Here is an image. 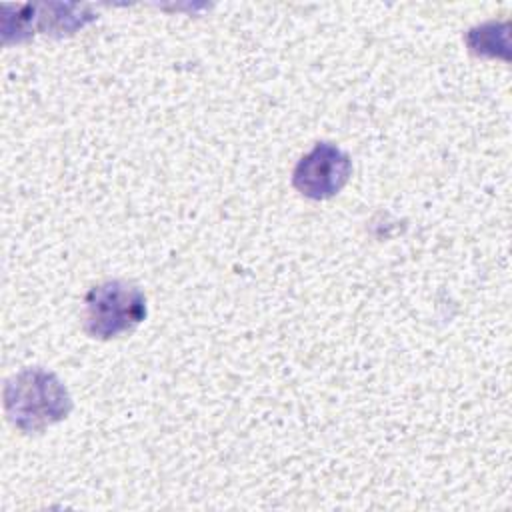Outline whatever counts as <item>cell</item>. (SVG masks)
<instances>
[{"label":"cell","instance_id":"1","mask_svg":"<svg viewBox=\"0 0 512 512\" xmlns=\"http://www.w3.org/2000/svg\"><path fill=\"white\" fill-rule=\"evenodd\" d=\"M4 410L14 428L32 434L64 420L72 410V398L56 374L24 368L6 382Z\"/></svg>","mask_w":512,"mask_h":512},{"label":"cell","instance_id":"3","mask_svg":"<svg viewBox=\"0 0 512 512\" xmlns=\"http://www.w3.org/2000/svg\"><path fill=\"white\" fill-rule=\"evenodd\" d=\"M350 174L348 154L330 142H318L296 164L292 184L306 198L326 200L346 186Z\"/></svg>","mask_w":512,"mask_h":512},{"label":"cell","instance_id":"2","mask_svg":"<svg viewBox=\"0 0 512 512\" xmlns=\"http://www.w3.org/2000/svg\"><path fill=\"white\" fill-rule=\"evenodd\" d=\"M146 318L144 292L124 280L92 286L84 298V330L98 340L132 332Z\"/></svg>","mask_w":512,"mask_h":512}]
</instances>
